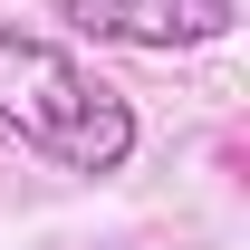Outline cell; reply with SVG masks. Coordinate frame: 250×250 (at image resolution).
<instances>
[{
  "instance_id": "6da1fadb",
  "label": "cell",
  "mask_w": 250,
  "mask_h": 250,
  "mask_svg": "<svg viewBox=\"0 0 250 250\" xmlns=\"http://www.w3.org/2000/svg\"><path fill=\"white\" fill-rule=\"evenodd\" d=\"M0 125L58 173H125L135 154V106L87 58H67L58 39L20 29V20H0Z\"/></svg>"
},
{
  "instance_id": "7a4b0ae2",
  "label": "cell",
  "mask_w": 250,
  "mask_h": 250,
  "mask_svg": "<svg viewBox=\"0 0 250 250\" xmlns=\"http://www.w3.org/2000/svg\"><path fill=\"white\" fill-rule=\"evenodd\" d=\"M77 39H106V48H154V58H173V48H212V39H231V20H241V0H48Z\"/></svg>"
}]
</instances>
